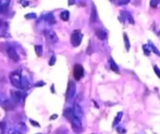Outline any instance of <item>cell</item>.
<instances>
[{
    "label": "cell",
    "instance_id": "cell-20",
    "mask_svg": "<svg viewBox=\"0 0 160 134\" xmlns=\"http://www.w3.org/2000/svg\"><path fill=\"white\" fill-rule=\"evenodd\" d=\"M56 62V56H52L50 58V61H49V65H53Z\"/></svg>",
    "mask_w": 160,
    "mask_h": 134
},
{
    "label": "cell",
    "instance_id": "cell-18",
    "mask_svg": "<svg viewBox=\"0 0 160 134\" xmlns=\"http://www.w3.org/2000/svg\"><path fill=\"white\" fill-rule=\"evenodd\" d=\"M151 47H152V50L153 51V52L155 53V54H157V55H158V56H160V53H159V51L158 50V49L157 48H155V46L154 45H151Z\"/></svg>",
    "mask_w": 160,
    "mask_h": 134
},
{
    "label": "cell",
    "instance_id": "cell-11",
    "mask_svg": "<svg viewBox=\"0 0 160 134\" xmlns=\"http://www.w3.org/2000/svg\"><path fill=\"white\" fill-rule=\"evenodd\" d=\"M60 18H61V19H62L63 21H67L69 18V13L67 10H65V11L62 12L61 14H60Z\"/></svg>",
    "mask_w": 160,
    "mask_h": 134
},
{
    "label": "cell",
    "instance_id": "cell-2",
    "mask_svg": "<svg viewBox=\"0 0 160 134\" xmlns=\"http://www.w3.org/2000/svg\"><path fill=\"white\" fill-rule=\"evenodd\" d=\"M82 38H83V35H82L80 30L73 31L71 35V37H70L71 44L73 45V46H78L81 44V41H82Z\"/></svg>",
    "mask_w": 160,
    "mask_h": 134
},
{
    "label": "cell",
    "instance_id": "cell-9",
    "mask_svg": "<svg viewBox=\"0 0 160 134\" xmlns=\"http://www.w3.org/2000/svg\"><path fill=\"white\" fill-rule=\"evenodd\" d=\"M95 35L100 40H105L107 39V33L103 30L98 29L95 31Z\"/></svg>",
    "mask_w": 160,
    "mask_h": 134
},
{
    "label": "cell",
    "instance_id": "cell-8",
    "mask_svg": "<svg viewBox=\"0 0 160 134\" xmlns=\"http://www.w3.org/2000/svg\"><path fill=\"white\" fill-rule=\"evenodd\" d=\"M73 114L77 117H78L79 119H81V117L83 116V111H82L81 107H80L78 104H74L73 108Z\"/></svg>",
    "mask_w": 160,
    "mask_h": 134
},
{
    "label": "cell",
    "instance_id": "cell-13",
    "mask_svg": "<svg viewBox=\"0 0 160 134\" xmlns=\"http://www.w3.org/2000/svg\"><path fill=\"white\" fill-rule=\"evenodd\" d=\"M35 52H36L38 56H42L43 53L42 46H41V45H37V46H35Z\"/></svg>",
    "mask_w": 160,
    "mask_h": 134
},
{
    "label": "cell",
    "instance_id": "cell-7",
    "mask_svg": "<svg viewBox=\"0 0 160 134\" xmlns=\"http://www.w3.org/2000/svg\"><path fill=\"white\" fill-rule=\"evenodd\" d=\"M10 3V0H0V11L2 14L7 10Z\"/></svg>",
    "mask_w": 160,
    "mask_h": 134
},
{
    "label": "cell",
    "instance_id": "cell-3",
    "mask_svg": "<svg viewBox=\"0 0 160 134\" xmlns=\"http://www.w3.org/2000/svg\"><path fill=\"white\" fill-rule=\"evenodd\" d=\"M44 35L47 42H48L49 43L54 44L58 42V36L56 32L52 30H45L44 31Z\"/></svg>",
    "mask_w": 160,
    "mask_h": 134
},
{
    "label": "cell",
    "instance_id": "cell-1",
    "mask_svg": "<svg viewBox=\"0 0 160 134\" xmlns=\"http://www.w3.org/2000/svg\"><path fill=\"white\" fill-rule=\"evenodd\" d=\"M10 79L12 85L18 89H23V78L17 72H13L10 75Z\"/></svg>",
    "mask_w": 160,
    "mask_h": 134
},
{
    "label": "cell",
    "instance_id": "cell-6",
    "mask_svg": "<svg viewBox=\"0 0 160 134\" xmlns=\"http://www.w3.org/2000/svg\"><path fill=\"white\" fill-rule=\"evenodd\" d=\"M6 53H7L9 57H10L11 60H14V61H18V60H19V55L17 54V51L15 50V49H14V47H8Z\"/></svg>",
    "mask_w": 160,
    "mask_h": 134
},
{
    "label": "cell",
    "instance_id": "cell-5",
    "mask_svg": "<svg viewBox=\"0 0 160 134\" xmlns=\"http://www.w3.org/2000/svg\"><path fill=\"white\" fill-rule=\"evenodd\" d=\"M76 93V84L73 81H69L66 90V99H72Z\"/></svg>",
    "mask_w": 160,
    "mask_h": 134
},
{
    "label": "cell",
    "instance_id": "cell-10",
    "mask_svg": "<svg viewBox=\"0 0 160 134\" xmlns=\"http://www.w3.org/2000/svg\"><path fill=\"white\" fill-rule=\"evenodd\" d=\"M109 64H110V68H111V70L116 72V73H120V71H119V68H118L117 64L115 63V61H114V60H112L111 57L109 58Z\"/></svg>",
    "mask_w": 160,
    "mask_h": 134
},
{
    "label": "cell",
    "instance_id": "cell-16",
    "mask_svg": "<svg viewBox=\"0 0 160 134\" xmlns=\"http://www.w3.org/2000/svg\"><path fill=\"white\" fill-rule=\"evenodd\" d=\"M114 2L119 6H123V5H127L129 3L130 0H114Z\"/></svg>",
    "mask_w": 160,
    "mask_h": 134
},
{
    "label": "cell",
    "instance_id": "cell-15",
    "mask_svg": "<svg viewBox=\"0 0 160 134\" xmlns=\"http://www.w3.org/2000/svg\"><path fill=\"white\" fill-rule=\"evenodd\" d=\"M143 49H144V52L145 53V54L149 55L151 52H152V47L151 46H148V45H144L143 46Z\"/></svg>",
    "mask_w": 160,
    "mask_h": 134
},
{
    "label": "cell",
    "instance_id": "cell-19",
    "mask_svg": "<svg viewBox=\"0 0 160 134\" xmlns=\"http://www.w3.org/2000/svg\"><path fill=\"white\" fill-rule=\"evenodd\" d=\"M154 71H155V73L156 74V75L160 78V69L159 68H158L157 66H155L154 67Z\"/></svg>",
    "mask_w": 160,
    "mask_h": 134
},
{
    "label": "cell",
    "instance_id": "cell-4",
    "mask_svg": "<svg viewBox=\"0 0 160 134\" xmlns=\"http://www.w3.org/2000/svg\"><path fill=\"white\" fill-rule=\"evenodd\" d=\"M85 74V70L82 65L79 64H77L73 67V77L76 80L79 81Z\"/></svg>",
    "mask_w": 160,
    "mask_h": 134
},
{
    "label": "cell",
    "instance_id": "cell-17",
    "mask_svg": "<svg viewBox=\"0 0 160 134\" xmlns=\"http://www.w3.org/2000/svg\"><path fill=\"white\" fill-rule=\"evenodd\" d=\"M159 2H160V0H151L150 5L152 7L156 8Z\"/></svg>",
    "mask_w": 160,
    "mask_h": 134
},
{
    "label": "cell",
    "instance_id": "cell-14",
    "mask_svg": "<svg viewBox=\"0 0 160 134\" xmlns=\"http://www.w3.org/2000/svg\"><path fill=\"white\" fill-rule=\"evenodd\" d=\"M124 43H125V46H126V48H127V50L129 51L131 45H130V41H129V39H128V35L124 33Z\"/></svg>",
    "mask_w": 160,
    "mask_h": 134
},
{
    "label": "cell",
    "instance_id": "cell-12",
    "mask_svg": "<svg viewBox=\"0 0 160 134\" xmlns=\"http://www.w3.org/2000/svg\"><path fill=\"white\" fill-rule=\"evenodd\" d=\"M12 97L16 102H20L21 100V94L19 92H14L12 93Z\"/></svg>",
    "mask_w": 160,
    "mask_h": 134
}]
</instances>
